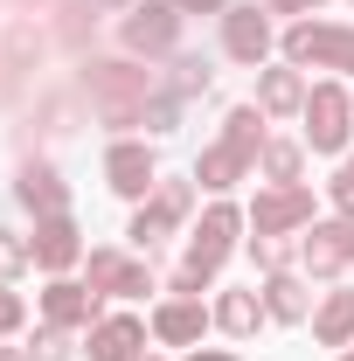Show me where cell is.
I'll return each mask as SVG.
<instances>
[{
    "mask_svg": "<svg viewBox=\"0 0 354 361\" xmlns=\"http://www.w3.org/2000/svg\"><path fill=\"white\" fill-rule=\"evenodd\" d=\"M7 326H21V299H14V292H0V334H7Z\"/></svg>",
    "mask_w": 354,
    "mask_h": 361,
    "instance_id": "obj_30",
    "label": "cell"
},
{
    "mask_svg": "<svg viewBox=\"0 0 354 361\" xmlns=\"http://www.w3.org/2000/svg\"><path fill=\"white\" fill-rule=\"evenodd\" d=\"M264 174L285 188V180L299 174V146H285V139H278V146H264Z\"/></svg>",
    "mask_w": 354,
    "mask_h": 361,
    "instance_id": "obj_23",
    "label": "cell"
},
{
    "mask_svg": "<svg viewBox=\"0 0 354 361\" xmlns=\"http://www.w3.org/2000/svg\"><path fill=\"white\" fill-rule=\"evenodd\" d=\"M341 361H354V355H341Z\"/></svg>",
    "mask_w": 354,
    "mask_h": 361,
    "instance_id": "obj_37",
    "label": "cell"
},
{
    "mask_svg": "<svg viewBox=\"0 0 354 361\" xmlns=\"http://www.w3.org/2000/svg\"><path fill=\"white\" fill-rule=\"evenodd\" d=\"M104 7H126V0H104Z\"/></svg>",
    "mask_w": 354,
    "mask_h": 361,
    "instance_id": "obj_36",
    "label": "cell"
},
{
    "mask_svg": "<svg viewBox=\"0 0 354 361\" xmlns=\"http://www.w3.org/2000/svg\"><path fill=\"white\" fill-rule=\"evenodd\" d=\"M174 35H181V7H167V0H146L126 14V49L160 56V49H174Z\"/></svg>",
    "mask_w": 354,
    "mask_h": 361,
    "instance_id": "obj_5",
    "label": "cell"
},
{
    "mask_svg": "<svg viewBox=\"0 0 354 361\" xmlns=\"http://www.w3.org/2000/svg\"><path fill=\"white\" fill-rule=\"evenodd\" d=\"M21 264H35V250H28L21 236H7V229H0V278H14Z\"/></svg>",
    "mask_w": 354,
    "mask_h": 361,
    "instance_id": "obj_25",
    "label": "cell"
},
{
    "mask_svg": "<svg viewBox=\"0 0 354 361\" xmlns=\"http://www.w3.org/2000/svg\"><path fill=\"white\" fill-rule=\"evenodd\" d=\"M229 153H243V160H257L264 153V111L257 104H243V111H229V133H222Z\"/></svg>",
    "mask_w": 354,
    "mask_h": 361,
    "instance_id": "obj_14",
    "label": "cell"
},
{
    "mask_svg": "<svg viewBox=\"0 0 354 361\" xmlns=\"http://www.w3.org/2000/svg\"><path fill=\"white\" fill-rule=\"evenodd\" d=\"M160 202H167L174 216H188V188H181V180H167V188H160Z\"/></svg>",
    "mask_w": 354,
    "mask_h": 361,
    "instance_id": "obj_31",
    "label": "cell"
},
{
    "mask_svg": "<svg viewBox=\"0 0 354 361\" xmlns=\"http://www.w3.org/2000/svg\"><path fill=\"white\" fill-rule=\"evenodd\" d=\"M167 229H174V209H167V202H153V209H139V216H133V229H126V236H133L139 250H146V257H153V250H160V236H167Z\"/></svg>",
    "mask_w": 354,
    "mask_h": 361,
    "instance_id": "obj_18",
    "label": "cell"
},
{
    "mask_svg": "<svg viewBox=\"0 0 354 361\" xmlns=\"http://www.w3.org/2000/svg\"><path fill=\"white\" fill-rule=\"evenodd\" d=\"M257 313H264V306H257V292H222V306H216V319L229 326V334H250Z\"/></svg>",
    "mask_w": 354,
    "mask_h": 361,
    "instance_id": "obj_21",
    "label": "cell"
},
{
    "mask_svg": "<svg viewBox=\"0 0 354 361\" xmlns=\"http://www.w3.org/2000/svg\"><path fill=\"white\" fill-rule=\"evenodd\" d=\"M306 139L319 146V153H341V146H348V97H341L334 84H319L306 97Z\"/></svg>",
    "mask_w": 354,
    "mask_h": 361,
    "instance_id": "obj_3",
    "label": "cell"
},
{
    "mask_svg": "<svg viewBox=\"0 0 354 361\" xmlns=\"http://www.w3.org/2000/svg\"><path fill=\"white\" fill-rule=\"evenodd\" d=\"M334 202H341V216H354V160L341 167V180H334Z\"/></svg>",
    "mask_w": 354,
    "mask_h": 361,
    "instance_id": "obj_29",
    "label": "cell"
},
{
    "mask_svg": "<svg viewBox=\"0 0 354 361\" xmlns=\"http://www.w3.org/2000/svg\"><path fill=\"white\" fill-rule=\"evenodd\" d=\"M285 257H292L285 236H257V264H264V271H285Z\"/></svg>",
    "mask_w": 354,
    "mask_h": 361,
    "instance_id": "obj_27",
    "label": "cell"
},
{
    "mask_svg": "<svg viewBox=\"0 0 354 361\" xmlns=\"http://www.w3.org/2000/svg\"><path fill=\"white\" fill-rule=\"evenodd\" d=\"M28 250H35V264H42V271H70L84 243H77V223H70V216H42V229H35Z\"/></svg>",
    "mask_w": 354,
    "mask_h": 361,
    "instance_id": "obj_9",
    "label": "cell"
},
{
    "mask_svg": "<svg viewBox=\"0 0 354 361\" xmlns=\"http://www.w3.org/2000/svg\"><path fill=\"white\" fill-rule=\"evenodd\" d=\"M306 104V84L292 70H264V111H299Z\"/></svg>",
    "mask_w": 354,
    "mask_h": 361,
    "instance_id": "obj_20",
    "label": "cell"
},
{
    "mask_svg": "<svg viewBox=\"0 0 354 361\" xmlns=\"http://www.w3.org/2000/svg\"><path fill=\"white\" fill-rule=\"evenodd\" d=\"M195 361H236V355H195Z\"/></svg>",
    "mask_w": 354,
    "mask_h": 361,
    "instance_id": "obj_35",
    "label": "cell"
},
{
    "mask_svg": "<svg viewBox=\"0 0 354 361\" xmlns=\"http://www.w3.org/2000/svg\"><path fill=\"white\" fill-rule=\"evenodd\" d=\"M222 42H229V56H236V63H264L271 21L257 14V7H229V14H222Z\"/></svg>",
    "mask_w": 354,
    "mask_h": 361,
    "instance_id": "obj_6",
    "label": "cell"
},
{
    "mask_svg": "<svg viewBox=\"0 0 354 361\" xmlns=\"http://www.w3.org/2000/svg\"><path fill=\"white\" fill-rule=\"evenodd\" d=\"M0 361H28V355H21V348H0Z\"/></svg>",
    "mask_w": 354,
    "mask_h": 361,
    "instance_id": "obj_34",
    "label": "cell"
},
{
    "mask_svg": "<svg viewBox=\"0 0 354 361\" xmlns=\"http://www.w3.org/2000/svg\"><path fill=\"white\" fill-rule=\"evenodd\" d=\"M35 361H70V341H63V334H56V326H49L42 341H35Z\"/></svg>",
    "mask_w": 354,
    "mask_h": 361,
    "instance_id": "obj_28",
    "label": "cell"
},
{
    "mask_svg": "<svg viewBox=\"0 0 354 361\" xmlns=\"http://www.w3.org/2000/svg\"><path fill=\"white\" fill-rule=\"evenodd\" d=\"M250 223H257V236H285V229L312 223V195L306 188H271V195H257V209H250Z\"/></svg>",
    "mask_w": 354,
    "mask_h": 361,
    "instance_id": "obj_4",
    "label": "cell"
},
{
    "mask_svg": "<svg viewBox=\"0 0 354 361\" xmlns=\"http://www.w3.org/2000/svg\"><path fill=\"white\" fill-rule=\"evenodd\" d=\"M299 7H319V0H271V14H299Z\"/></svg>",
    "mask_w": 354,
    "mask_h": 361,
    "instance_id": "obj_32",
    "label": "cell"
},
{
    "mask_svg": "<svg viewBox=\"0 0 354 361\" xmlns=\"http://www.w3.org/2000/svg\"><path fill=\"white\" fill-rule=\"evenodd\" d=\"M264 313H278V319H306V285H299V278H285V271H271Z\"/></svg>",
    "mask_w": 354,
    "mask_h": 361,
    "instance_id": "obj_17",
    "label": "cell"
},
{
    "mask_svg": "<svg viewBox=\"0 0 354 361\" xmlns=\"http://www.w3.org/2000/svg\"><path fill=\"white\" fill-rule=\"evenodd\" d=\"M84 90L97 97V111H104V126H111V118H126V111H139V104L153 97V77L133 70V63H90Z\"/></svg>",
    "mask_w": 354,
    "mask_h": 361,
    "instance_id": "obj_1",
    "label": "cell"
},
{
    "mask_svg": "<svg viewBox=\"0 0 354 361\" xmlns=\"http://www.w3.org/2000/svg\"><path fill=\"white\" fill-rule=\"evenodd\" d=\"M104 174H111L118 195H146V188H153V153H146V146H111Z\"/></svg>",
    "mask_w": 354,
    "mask_h": 361,
    "instance_id": "obj_12",
    "label": "cell"
},
{
    "mask_svg": "<svg viewBox=\"0 0 354 361\" xmlns=\"http://www.w3.org/2000/svg\"><path fill=\"white\" fill-rule=\"evenodd\" d=\"M285 56L292 63H319V70H354V28L299 21V28H285Z\"/></svg>",
    "mask_w": 354,
    "mask_h": 361,
    "instance_id": "obj_2",
    "label": "cell"
},
{
    "mask_svg": "<svg viewBox=\"0 0 354 361\" xmlns=\"http://www.w3.org/2000/svg\"><path fill=\"white\" fill-rule=\"evenodd\" d=\"M243 167H250L243 153H229V146H209V153H202V167H195V180H202V188H229Z\"/></svg>",
    "mask_w": 354,
    "mask_h": 361,
    "instance_id": "obj_19",
    "label": "cell"
},
{
    "mask_svg": "<svg viewBox=\"0 0 354 361\" xmlns=\"http://www.w3.org/2000/svg\"><path fill=\"white\" fill-rule=\"evenodd\" d=\"M14 195H21V209H35V216H63V180L49 174V167H28V174L14 180Z\"/></svg>",
    "mask_w": 354,
    "mask_h": 361,
    "instance_id": "obj_13",
    "label": "cell"
},
{
    "mask_svg": "<svg viewBox=\"0 0 354 361\" xmlns=\"http://www.w3.org/2000/svg\"><path fill=\"white\" fill-rule=\"evenodd\" d=\"M126 257H111V250H97V257H90V292H118V285H126Z\"/></svg>",
    "mask_w": 354,
    "mask_h": 361,
    "instance_id": "obj_22",
    "label": "cell"
},
{
    "mask_svg": "<svg viewBox=\"0 0 354 361\" xmlns=\"http://www.w3.org/2000/svg\"><path fill=\"white\" fill-rule=\"evenodd\" d=\"M153 334H160V341H202V306H195V299H174V306H160Z\"/></svg>",
    "mask_w": 354,
    "mask_h": 361,
    "instance_id": "obj_16",
    "label": "cell"
},
{
    "mask_svg": "<svg viewBox=\"0 0 354 361\" xmlns=\"http://www.w3.org/2000/svg\"><path fill=\"white\" fill-rule=\"evenodd\" d=\"M312 334H319L326 348H341V341L354 334V292H334V299L319 306V319H312Z\"/></svg>",
    "mask_w": 354,
    "mask_h": 361,
    "instance_id": "obj_15",
    "label": "cell"
},
{
    "mask_svg": "<svg viewBox=\"0 0 354 361\" xmlns=\"http://www.w3.org/2000/svg\"><path fill=\"white\" fill-rule=\"evenodd\" d=\"M42 313L56 319V326H90V319H97V292H90V285H49Z\"/></svg>",
    "mask_w": 354,
    "mask_h": 361,
    "instance_id": "obj_10",
    "label": "cell"
},
{
    "mask_svg": "<svg viewBox=\"0 0 354 361\" xmlns=\"http://www.w3.org/2000/svg\"><path fill=\"white\" fill-rule=\"evenodd\" d=\"M174 97H153V104H139V126H153V133H174Z\"/></svg>",
    "mask_w": 354,
    "mask_h": 361,
    "instance_id": "obj_26",
    "label": "cell"
},
{
    "mask_svg": "<svg viewBox=\"0 0 354 361\" xmlns=\"http://www.w3.org/2000/svg\"><path fill=\"white\" fill-rule=\"evenodd\" d=\"M174 90L181 97H188V90H209V63H202V56H181L174 63Z\"/></svg>",
    "mask_w": 354,
    "mask_h": 361,
    "instance_id": "obj_24",
    "label": "cell"
},
{
    "mask_svg": "<svg viewBox=\"0 0 354 361\" xmlns=\"http://www.w3.org/2000/svg\"><path fill=\"white\" fill-rule=\"evenodd\" d=\"M299 257H306L312 271H341V264L354 257V216H348V223H319V229H306Z\"/></svg>",
    "mask_w": 354,
    "mask_h": 361,
    "instance_id": "obj_7",
    "label": "cell"
},
{
    "mask_svg": "<svg viewBox=\"0 0 354 361\" xmlns=\"http://www.w3.org/2000/svg\"><path fill=\"white\" fill-rule=\"evenodd\" d=\"M229 250H236V209H209V216H202V229H195V250H188V264L216 271Z\"/></svg>",
    "mask_w": 354,
    "mask_h": 361,
    "instance_id": "obj_8",
    "label": "cell"
},
{
    "mask_svg": "<svg viewBox=\"0 0 354 361\" xmlns=\"http://www.w3.org/2000/svg\"><path fill=\"white\" fill-rule=\"evenodd\" d=\"M174 7H188V14H202V7H222V0H174Z\"/></svg>",
    "mask_w": 354,
    "mask_h": 361,
    "instance_id": "obj_33",
    "label": "cell"
},
{
    "mask_svg": "<svg viewBox=\"0 0 354 361\" xmlns=\"http://www.w3.org/2000/svg\"><path fill=\"white\" fill-rule=\"evenodd\" d=\"M139 341H146L139 319H104V326H90V361H133Z\"/></svg>",
    "mask_w": 354,
    "mask_h": 361,
    "instance_id": "obj_11",
    "label": "cell"
}]
</instances>
